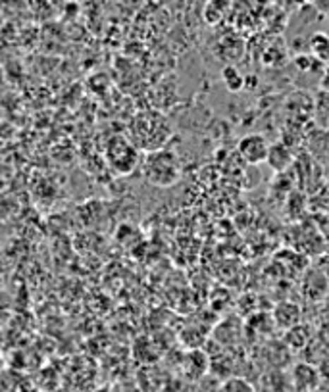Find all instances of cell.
I'll return each mask as SVG.
<instances>
[{
  "instance_id": "4",
  "label": "cell",
  "mask_w": 329,
  "mask_h": 392,
  "mask_svg": "<svg viewBox=\"0 0 329 392\" xmlns=\"http://www.w3.org/2000/svg\"><path fill=\"white\" fill-rule=\"evenodd\" d=\"M310 50L320 62H329V37L325 33H316L310 39Z\"/></svg>"
},
{
  "instance_id": "6",
  "label": "cell",
  "mask_w": 329,
  "mask_h": 392,
  "mask_svg": "<svg viewBox=\"0 0 329 392\" xmlns=\"http://www.w3.org/2000/svg\"><path fill=\"white\" fill-rule=\"evenodd\" d=\"M322 83H323V87H325V89H328V91H329V70L325 71V75H323Z\"/></svg>"
},
{
  "instance_id": "1",
  "label": "cell",
  "mask_w": 329,
  "mask_h": 392,
  "mask_svg": "<svg viewBox=\"0 0 329 392\" xmlns=\"http://www.w3.org/2000/svg\"><path fill=\"white\" fill-rule=\"evenodd\" d=\"M145 176H147V181L155 187H162V189L172 187L179 181V176H181L179 161H177L174 152H168V150L155 152L147 160Z\"/></svg>"
},
{
  "instance_id": "3",
  "label": "cell",
  "mask_w": 329,
  "mask_h": 392,
  "mask_svg": "<svg viewBox=\"0 0 329 392\" xmlns=\"http://www.w3.org/2000/svg\"><path fill=\"white\" fill-rule=\"evenodd\" d=\"M266 164L273 171H285V169L293 164V152H291L289 147H285L283 142L270 145Z\"/></svg>"
},
{
  "instance_id": "5",
  "label": "cell",
  "mask_w": 329,
  "mask_h": 392,
  "mask_svg": "<svg viewBox=\"0 0 329 392\" xmlns=\"http://www.w3.org/2000/svg\"><path fill=\"white\" fill-rule=\"evenodd\" d=\"M222 78H224L225 85H227V89L233 92H237L243 89V85H245V79H243V75L239 73L235 68H232V66H227L224 70V73H222Z\"/></svg>"
},
{
  "instance_id": "2",
  "label": "cell",
  "mask_w": 329,
  "mask_h": 392,
  "mask_svg": "<svg viewBox=\"0 0 329 392\" xmlns=\"http://www.w3.org/2000/svg\"><path fill=\"white\" fill-rule=\"evenodd\" d=\"M268 150H270V145H268L266 137L262 135H246L239 142V154L251 166L264 164L268 160Z\"/></svg>"
}]
</instances>
